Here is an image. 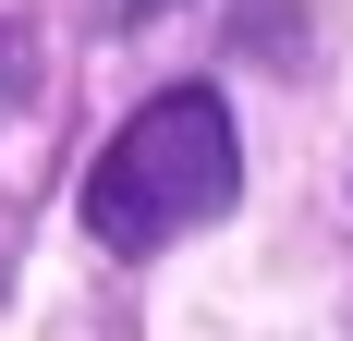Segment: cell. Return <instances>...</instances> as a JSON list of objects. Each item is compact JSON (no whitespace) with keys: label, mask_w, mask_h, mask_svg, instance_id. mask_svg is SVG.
I'll return each instance as SVG.
<instances>
[{"label":"cell","mask_w":353,"mask_h":341,"mask_svg":"<svg viewBox=\"0 0 353 341\" xmlns=\"http://www.w3.org/2000/svg\"><path fill=\"white\" fill-rule=\"evenodd\" d=\"M146 12H171V0H122V25H146Z\"/></svg>","instance_id":"7a4b0ae2"},{"label":"cell","mask_w":353,"mask_h":341,"mask_svg":"<svg viewBox=\"0 0 353 341\" xmlns=\"http://www.w3.org/2000/svg\"><path fill=\"white\" fill-rule=\"evenodd\" d=\"M232 195H244L232 110L208 86H171V98H146L110 135V159L85 170V232L122 244V256H146V244H171V232H208Z\"/></svg>","instance_id":"6da1fadb"}]
</instances>
